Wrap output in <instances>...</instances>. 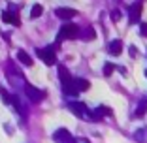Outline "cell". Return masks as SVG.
Here are the masks:
<instances>
[{
	"label": "cell",
	"instance_id": "cell-1",
	"mask_svg": "<svg viewBox=\"0 0 147 143\" xmlns=\"http://www.w3.org/2000/svg\"><path fill=\"white\" fill-rule=\"evenodd\" d=\"M76 38H81V28H79L76 23H66V25L61 26L59 30V36H57V42L53 47H61V42L62 40H76Z\"/></svg>",
	"mask_w": 147,
	"mask_h": 143
},
{
	"label": "cell",
	"instance_id": "cell-2",
	"mask_svg": "<svg viewBox=\"0 0 147 143\" xmlns=\"http://www.w3.org/2000/svg\"><path fill=\"white\" fill-rule=\"evenodd\" d=\"M59 79H61V83H62V91H64L66 96H76L78 94V89L74 85V77L70 75L68 68L62 66V64H59Z\"/></svg>",
	"mask_w": 147,
	"mask_h": 143
},
{
	"label": "cell",
	"instance_id": "cell-3",
	"mask_svg": "<svg viewBox=\"0 0 147 143\" xmlns=\"http://www.w3.org/2000/svg\"><path fill=\"white\" fill-rule=\"evenodd\" d=\"M25 94L32 104H40V102L45 98V91L34 87V85H30V83H25Z\"/></svg>",
	"mask_w": 147,
	"mask_h": 143
},
{
	"label": "cell",
	"instance_id": "cell-4",
	"mask_svg": "<svg viewBox=\"0 0 147 143\" xmlns=\"http://www.w3.org/2000/svg\"><path fill=\"white\" fill-rule=\"evenodd\" d=\"M55 51L57 49L53 47V45H47V47H40V49H36V55L40 56V60H43L47 66H53L57 62V55H55Z\"/></svg>",
	"mask_w": 147,
	"mask_h": 143
},
{
	"label": "cell",
	"instance_id": "cell-5",
	"mask_svg": "<svg viewBox=\"0 0 147 143\" xmlns=\"http://www.w3.org/2000/svg\"><path fill=\"white\" fill-rule=\"evenodd\" d=\"M68 107H70V111H72L74 115L83 117V119H91V115H92V111H89V107H87L85 104H81V102H72Z\"/></svg>",
	"mask_w": 147,
	"mask_h": 143
},
{
	"label": "cell",
	"instance_id": "cell-6",
	"mask_svg": "<svg viewBox=\"0 0 147 143\" xmlns=\"http://www.w3.org/2000/svg\"><path fill=\"white\" fill-rule=\"evenodd\" d=\"M2 21L4 23H13L15 26L21 25V21H19V13H17V9L13 8V6H9V9L2 11Z\"/></svg>",
	"mask_w": 147,
	"mask_h": 143
},
{
	"label": "cell",
	"instance_id": "cell-7",
	"mask_svg": "<svg viewBox=\"0 0 147 143\" xmlns=\"http://www.w3.org/2000/svg\"><path fill=\"white\" fill-rule=\"evenodd\" d=\"M53 139H55L57 143H74L76 138H74L66 128H59V130H55V134H53Z\"/></svg>",
	"mask_w": 147,
	"mask_h": 143
},
{
	"label": "cell",
	"instance_id": "cell-8",
	"mask_svg": "<svg viewBox=\"0 0 147 143\" xmlns=\"http://www.w3.org/2000/svg\"><path fill=\"white\" fill-rule=\"evenodd\" d=\"M55 15L59 19H62V21H70V19H74L76 15H78V11L72 8H57L55 9Z\"/></svg>",
	"mask_w": 147,
	"mask_h": 143
},
{
	"label": "cell",
	"instance_id": "cell-9",
	"mask_svg": "<svg viewBox=\"0 0 147 143\" xmlns=\"http://www.w3.org/2000/svg\"><path fill=\"white\" fill-rule=\"evenodd\" d=\"M140 17H142V4H134V6H130L128 9V21L130 25H134V23H140Z\"/></svg>",
	"mask_w": 147,
	"mask_h": 143
},
{
	"label": "cell",
	"instance_id": "cell-10",
	"mask_svg": "<svg viewBox=\"0 0 147 143\" xmlns=\"http://www.w3.org/2000/svg\"><path fill=\"white\" fill-rule=\"evenodd\" d=\"M109 115H111V109H109L108 105H98V107L92 111L91 121H100L102 117H109Z\"/></svg>",
	"mask_w": 147,
	"mask_h": 143
},
{
	"label": "cell",
	"instance_id": "cell-11",
	"mask_svg": "<svg viewBox=\"0 0 147 143\" xmlns=\"http://www.w3.org/2000/svg\"><path fill=\"white\" fill-rule=\"evenodd\" d=\"M108 51H109V55H113V56L121 55V53H123V42H121V40H113V42H109Z\"/></svg>",
	"mask_w": 147,
	"mask_h": 143
},
{
	"label": "cell",
	"instance_id": "cell-12",
	"mask_svg": "<svg viewBox=\"0 0 147 143\" xmlns=\"http://www.w3.org/2000/svg\"><path fill=\"white\" fill-rule=\"evenodd\" d=\"M17 60L21 62V64H25V66H32V64H34V62H32V56L28 55L26 51H23V49L17 51Z\"/></svg>",
	"mask_w": 147,
	"mask_h": 143
},
{
	"label": "cell",
	"instance_id": "cell-13",
	"mask_svg": "<svg viewBox=\"0 0 147 143\" xmlns=\"http://www.w3.org/2000/svg\"><path fill=\"white\" fill-rule=\"evenodd\" d=\"M74 85H76L78 92H83V91H87V89L91 87V83L87 81V79H83V77H74Z\"/></svg>",
	"mask_w": 147,
	"mask_h": 143
},
{
	"label": "cell",
	"instance_id": "cell-14",
	"mask_svg": "<svg viewBox=\"0 0 147 143\" xmlns=\"http://www.w3.org/2000/svg\"><path fill=\"white\" fill-rule=\"evenodd\" d=\"M81 38L85 40V42H92V40L96 38V30L92 28V26H87L85 30L81 32Z\"/></svg>",
	"mask_w": 147,
	"mask_h": 143
},
{
	"label": "cell",
	"instance_id": "cell-15",
	"mask_svg": "<svg viewBox=\"0 0 147 143\" xmlns=\"http://www.w3.org/2000/svg\"><path fill=\"white\" fill-rule=\"evenodd\" d=\"M134 139L140 143H145L147 141V128H140V130L134 132Z\"/></svg>",
	"mask_w": 147,
	"mask_h": 143
},
{
	"label": "cell",
	"instance_id": "cell-16",
	"mask_svg": "<svg viewBox=\"0 0 147 143\" xmlns=\"http://www.w3.org/2000/svg\"><path fill=\"white\" fill-rule=\"evenodd\" d=\"M145 113H147V100H142V102H140V105H138V109L134 111V115L140 119V117H143Z\"/></svg>",
	"mask_w": 147,
	"mask_h": 143
},
{
	"label": "cell",
	"instance_id": "cell-17",
	"mask_svg": "<svg viewBox=\"0 0 147 143\" xmlns=\"http://www.w3.org/2000/svg\"><path fill=\"white\" fill-rule=\"evenodd\" d=\"M42 13H43V6L42 4H34L32 9H30V19H38Z\"/></svg>",
	"mask_w": 147,
	"mask_h": 143
},
{
	"label": "cell",
	"instance_id": "cell-18",
	"mask_svg": "<svg viewBox=\"0 0 147 143\" xmlns=\"http://www.w3.org/2000/svg\"><path fill=\"white\" fill-rule=\"evenodd\" d=\"M102 72H104L106 77H109V75H111L113 72H115V66H113L111 62H106V64H104V70H102Z\"/></svg>",
	"mask_w": 147,
	"mask_h": 143
},
{
	"label": "cell",
	"instance_id": "cell-19",
	"mask_svg": "<svg viewBox=\"0 0 147 143\" xmlns=\"http://www.w3.org/2000/svg\"><path fill=\"white\" fill-rule=\"evenodd\" d=\"M121 17H123L121 9H113V11H111V21L113 23H119V21H121Z\"/></svg>",
	"mask_w": 147,
	"mask_h": 143
},
{
	"label": "cell",
	"instance_id": "cell-20",
	"mask_svg": "<svg viewBox=\"0 0 147 143\" xmlns=\"http://www.w3.org/2000/svg\"><path fill=\"white\" fill-rule=\"evenodd\" d=\"M140 30H142V36L147 38V23H142V25H140Z\"/></svg>",
	"mask_w": 147,
	"mask_h": 143
},
{
	"label": "cell",
	"instance_id": "cell-21",
	"mask_svg": "<svg viewBox=\"0 0 147 143\" xmlns=\"http://www.w3.org/2000/svg\"><path fill=\"white\" fill-rule=\"evenodd\" d=\"M128 53H130V56H136L138 55V49L134 47V45H130V49H128Z\"/></svg>",
	"mask_w": 147,
	"mask_h": 143
},
{
	"label": "cell",
	"instance_id": "cell-22",
	"mask_svg": "<svg viewBox=\"0 0 147 143\" xmlns=\"http://www.w3.org/2000/svg\"><path fill=\"white\" fill-rule=\"evenodd\" d=\"M74 143H89V139H85V138H76V139H74Z\"/></svg>",
	"mask_w": 147,
	"mask_h": 143
},
{
	"label": "cell",
	"instance_id": "cell-23",
	"mask_svg": "<svg viewBox=\"0 0 147 143\" xmlns=\"http://www.w3.org/2000/svg\"><path fill=\"white\" fill-rule=\"evenodd\" d=\"M145 77H147V70H145Z\"/></svg>",
	"mask_w": 147,
	"mask_h": 143
},
{
	"label": "cell",
	"instance_id": "cell-24",
	"mask_svg": "<svg viewBox=\"0 0 147 143\" xmlns=\"http://www.w3.org/2000/svg\"><path fill=\"white\" fill-rule=\"evenodd\" d=\"M0 89H2V87H0Z\"/></svg>",
	"mask_w": 147,
	"mask_h": 143
}]
</instances>
